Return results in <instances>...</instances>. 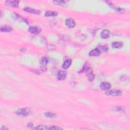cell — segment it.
<instances>
[{"label":"cell","instance_id":"5","mask_svg":"<svg viewBox=\"0 0 130 130\" xmlns=\"http://www.w3.org/2000/svg\"><path fill=\"white\" fill-rule=\"evenodd\" d=\"M57 77L58 80H64L67 77V72L65 71H60L57 73Z\"/></svg>","mask_w":130,"mask_h":130},{"label":"cell","instance_id":"1","mask_svg":"<svg viewBox=\"0 0 130 130\" xmlns=\"http://www.w3.org/2000/svg\"><path fill=\"white\" fill-rule=\"evenodd\" d=\"M32 112V109L30 108L26 107L18 109L16 111V114L20 116H27L30 115Z\"/></svg>","mask_w":130,"mask_h":130},{"label":"cell","instance_id":"8","mask_svg":"<svg viewBox=\"0 0 130 130\" xmlns=\"http://www.w3.org/2000/svg\"><path fill=\"white\" fill-rule=\"evenodd\" d=\"M111 87V85L110 83L107 82H103L100 84V88L103 91L108 90V89H110Z\"/></svg>","mask_w":130,"mask_h":130},{"label":"cell","instance_id":"4","mask_svg":"<svg viewBox=\"0 0 130 130\" xmlns=\"http://www.w3.org/2000/svg\"><path fill=\"white\" fill-rule=\"evenodd\" d=\"M23 10L24 11L28 12V13H32V14H41V11H39L38 10H36V9L31 8V7H24L23 9Z\"/></svg>","mask_w":130,"mask_h":130},{"label":"cell","instance_id":"7","mask_svg":"<svg viewBox=\"0 0 130 130\" xmlns=\"http://www.w3.org/2000/svg\"><path fill=\"white\" fill-rule=\"evenodd\" d=\"M28 31L31 33L33 34H37L39 33L40 32H41V30L38 27L31 26L29 27Z\"/></svg>","mask_w":130,"mask_h":130},{"label":"cell","instance_id":"19","mask_svg":"<svg viewBox=\"0 0 130 130\" xmlns=\"http://www.w3.org/2000/svg\"><path fill=\"white\" fill-rule=\"evenodd\" d=\"M89 69H90V67L89 66V65L88 63H86L84 65V66H83L82 70L81 71V73L85 72H87L89 70Z\"/></svg>","mask_w":130,"mask_h":130},{"label":"cell","instance_id":"13","mask_svg":"<svg viewBox=\"0 0 130 130\" xmlns=\"http://www.w3.org/2000/svg\"><path fill=\"white\" fill-rule=\"evenodd\" d=\"M58 14L57 12L56 11H47L45 12V16L46 17H54L57 16Z\"/></svg>","mask_w":130,"mask_h":130},{"label":"cell","instance_id":"17","mask_svg":"<svg viewBox=\"0 0 130 130\" xmlns=\"http://www.w3.org/2000/svg\"><path fill=\"white\" fill-rule=\"evenodd\" d=\"M123 43L121 42H113L112 44V47L114 48H119L122 47Z\"/></svg>","mask_w":130,"mask_h":130},{"label":"cell","instance_id":"18","mask_svg":"<svg viewBox=\"0 0 130 130\" xmlns=\"http://www.w3.org/2000/svg\"><path fill=\"white\" fill-rule=\"evenodd\" d=\"M45 116L47 117V118H50V119H54L56 115L54 113H52L50 112H46L44 113Z\"/></svg>","mask_w":130,"mask_h":130},{"label":"cell","instance_id":"3","mask_svg":"<svg viewBox=\"0 0 130 130\" xmlns=\"http://www.w3.org/2000/svg\"><path fill=\"white\" fill-rule=\"evenodd\" d=\"M122 92L119 89H112L106 92H105V95L107 96H119L122 95Z\"/></svg>","mask_w":130,"mask_h":130},{"label":"cell","instance_id":"9","mask_svg":"<svg viewBox=\"0 0 130 130\" xmlns=\"http://www.w3.org/2000/svg\"><path fill=\"white\" fill-rule=\"evenodd\" d=\"M101 54V51L99 48H95L90 51L89 55L90 57H96L99 56Z\"/></svg>","mask_w":130,"mask_h":130},{"label":"cell","instance_id":"11","mask_svg":"<svg viewBox=\"0 0 130 130\" xmlns=\"http://www.w3.org/2000/svg\"><path fill=\"white\" fill-rule=\"evenodd\" d=\"M110 34V32L109 30H104L102 32L101 36L103 39H107L108 38H109Z\"/></svg>","mask_w":130,"mask_h":130},{"label":"cell","instance_id":"23","mask_svg":"<svg viewBox=\"0 0 130 130\" xmlns=\"http://www.w3.org/2000/svg\"><path fill=\"white\" fill-rule=\"evenodd\" d=\"M15 17H16V18L18 20H19L20 21H21V20H23V21H24V22H25L26 20L24 19H23V18L22 17H21L20 16H18V15L17 14H15Z\"/></svg>","mask_w":130,"mask_h":130},{"label":"cell","instance_id":"10","mask_svg":"<svg viewBox=\"0 0 130 130\" xmlns=\"http://www.w3.org/2000/svg\"><path fill=\"white\" fill-rule=\"evenodd\" d=\"M19 2L18 1H7L6 2V4L14 8H17L18 7V5H19Z\"/></svg>","mask_w":130,"mask_h":130},{"label":"cell","instance_id":"12","mask_svg":"<svg viewBox=\"0 0 130 130\" xmlns=\"http://www.w3.org/2000/svg\"><path fill=\"white\" fill-rule=\"evenodd\" d=\"M87 73H88L87 75H88V80L89 81H91V82L93 81L95 78V75L93 73H92V70L91 68L89 69V70L88 71Z\"/></svg>","mask_w":130,"mask_h":130},{"label":"cell","instance_id":"25","mask_svg":"<svg viewBox=\"0 0 130 130\" xmlns=\"http://www.w3.org/2000/svg\"><path fill=\"white\" fill-rule=\"evenodd\" d=\"M33 126V123H29V124H28V125H27V126H28V127L32 128Z\"/></svg>","mask_w":130,"mask_h":130},{"label":"cell","instance_id":"15","mask_svg":"<svg viewBox=\"0 0 130 130\" xmlns=\"http://www.w3.org/2000/svg\"><path fill=\"white\" fill-rule=\"evenodd\" d=\"M53 2L55 5L62 6V7H66L68 3V1H54Z\"/></svg>","mask_w":130,"mask_h":130},{"label":"cell","instance_id":"14","mask_svg":"<svg viewBox=\"0 0 130 130\" xmlns=\"http://www.w3.org/2000/svg\"><path fill=\"white\" fill-rule=\"evenodd\" d=\"M71 64H72V60L71 59H67L64 62L62 67L64 69H67L71 66Z\"/></svg>","mask_w":130,"mask_h":130},{"label":"cell","instance_id":"24","mask_svg":"<svg viewBox=\"0 0 130 130\" xmlns=\"http://www.w3.org/2000/svg\"><path fill=\"white\" fill-rule=\"evenodd\" d=\"M114 110L116 111H122L123 110L122 109V108L120 107H116L115 108H114Z\"/></svg>","mask_w":130,"mask_h":130},{"label":"cell","instance_id":"20","mask_svg":"<svg viewBox=\"0 0 130 130\" xmlns=\"http://www.w3.org/2000/svg\"><path fill=\"white\" fill-rule=\"evenodd\" d=\"M35 130H46L49 129V128H47V126H43V125H40L34 128Z\"/></svg>","mask_w":130,"mask_h":130},{"label":"cell","instance_id":"2","mask_svg":"<svg viewBox=\"0 0 130 130\" xmlns=\"http://www.w3.org/2000/svg\"><path fill=\"white\" fill-rule=\"evenodd\" d=\"M48 63V60L46 57H43L40 60V69L43 72H46L47 71L46 66Z\"/></svg>","mask_w":130,"mask_h":130},{"label":"cell","instance_id":"6","mask_svg":"<svg viewBox=\"0 0 130 130\" xmlns=\"http://www.w3.org/2000/svg\"><path fill=\"white\" fill-rule=\"evenodd\" d=\"M75 22L72 18H67L66 20V25L69 28H73L75 26Z\"/></svg>","mask_w":130,"mask_h":130},{"label":"cell","instance_id":"26","mask_svg":"<svg viewBox=\"0 0 130 130\" xmlns=\"http://www.w3.org/2000/svg\"><path fill=\"white\" fill-rule=\"evenodd\" d=\"M8 130V129L5 127V126H3V127L1 128V130Z\"/></svg>","mask_w":130,"mask_h":130},{"label":"cell","instance_id":"22","mask_svg":"<svg viewBox=\"0 0 130 130\" xmlns=\"http://www.w3.org/2000/svg\"><path fill=\"white\" fill-rule=\"evenodd\" d=\"M108 46L107 45H104V46H102L101 47V49H100V50L101 52V50L104 52H105V51H107L108 50Z\"/></svg>","mask_w":130,"mask_h":130},{"label":"cell","instance_id":"21","mask_svg":"<svg viewBox=\"0 0 130 130\" xmlns=\"http://www.w3.org/2000/svg\"><path fill=\"white\" fill-rule=\"evenodd\" d=\"M63 129L60 127H58V126H51V127L49 128V130H62Z\"/></svg>","mask_w":130,"mask_h":130},{"label":"cell","instance_id":"16","mask_svg":"<svg viewBox=\"0 0 130 130\" xmlns=\"http://www.w3.org/2000/svg\"><path fill=\"white\" fill-rule=\"evenodd\" d=\"M0 31L2 32H10L12 31V29L10 27L7 26H2Z\"/></svg>","mask_w":130,"mask_h":130}]
</instances>
